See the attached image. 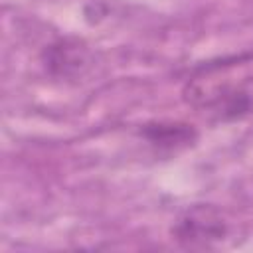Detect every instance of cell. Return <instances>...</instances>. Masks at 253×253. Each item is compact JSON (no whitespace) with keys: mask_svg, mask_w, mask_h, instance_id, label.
Here are the masks:
<instances>
[{"mask_svg":"<svg viewBox=\"0 0 253 253\" xmlns=\"http://www.w3.org/2000/svg\"><path fill=\"white\" fill-rule=\"evenodd\" d=\"M176 233L180 235V239H188V241L217 239L223 235V223L221 217L215 213V210L198 206L186 211V215L178 223Z\"/></svg>","mask_w":253,"mask_h":253,"instance_id":"obj_1","label":"cell"},{"mask_svg":"<svg viewBox=\"0 0 253 253\" xmlns=\"http://www.w3.org/2000/svg\"><path fill=\"white\" fill-rule=\"evenodd\" d=\"M146 136L150 138V142L160 146H178V144L190 142L194 134L190 128L182 125H156L146 130Z\"/></svg>","mask_w":253,"mask_h":253,"instance_id":"obj_2","label":"cell"}]
</instances>
